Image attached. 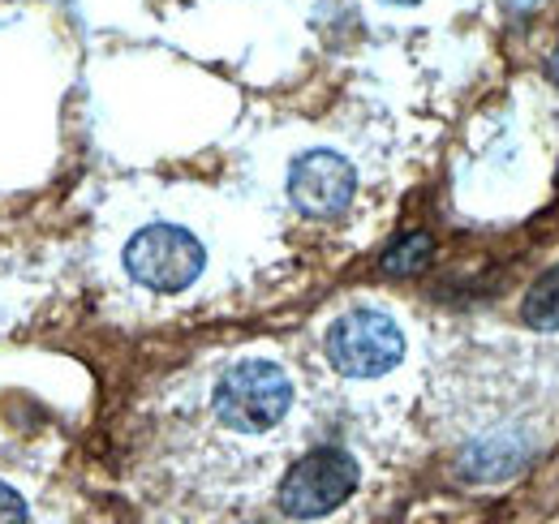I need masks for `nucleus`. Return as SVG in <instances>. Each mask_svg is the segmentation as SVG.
<instances>
[{
    "label": "nucleus",
    "mask_w": 559,
    "mask_h": 524,
    "mask_svg": "<svg viewBox=\"0 0 559 524\" xmlns=\"http://www.w3.org/2000/svg\"><path fill=\"white\" fill-rule=\"evenodd\" d=\"M215 417L237 430V434H263L284 421L288 404H293V383L276 361H237L219 383H215Z\"/></svg>",
    "instance_id": "obj_1"
},
{
    "label": "nucleus",
    "mask_w": 559,
    "mask_h": 524,
    "mask_svg": "<svg viewBox=\"0 0 559 524\" xmlns=\"http://www.w3.org/2000/svg\"><path fill=\"white\" fill-rule=\"evenodd\" d=\"M361 481V468L345 448H314L280 481V512L293 521H319L336 512Z\"/></svg>",
    "instance_id": "obj_2"
},
{
    "label": "nucleus",
    "mask_w": 559,
    "mask_h": 524,
    "mask_svg": "<svg viewBox=\"0 0 559 524\" xmlns=\"http://www.w3.org/2000/svg\"><path fill=\"white\" fill-rule=\"evenodd\" d=\"M405 357V331L383 310H349L328 327V361L345 379H383Z\"/></svg>",
    "instance_id": "obj_3"
},
{
    "label": "nucleus",
    "mask_w": 559,
    "mask_h": 524,
    "mask_svg": "<svg viewBox=\"0 0 559 524\" xmlns=\"http://www.w3.org/2000/svg\"><path fill=\"white\" fill-rule=\"evenodd\" d=\"M203 266H207L203 241L177 224H151L126 246V271L151 293H181L203 275Z\"/></svg>",
    "instance_id": "obj_4"
},
{
    "label": "nucleus",
    "mask_w": 559,
    "mask_h": 524,
    "mask_svg": "<svg viewBox=\"0 0 559 524\" xmlns=\"http://www.w3.org/2000/svg\"><path fill=\"white\" fill-rule=\"evenodd\" d=\"M357 194V172L336 151H306L288 168V202L310 219H336Z\"/></svg>",
    "instance_id": "obj_5"
},
{
    "label": "nucleus",
    "mask_w": 559,
    "mask_h": 524,
    "mask_svg": "<svg viewBox=\"0 0 559 524\" xmlns=\"http://www.w3.org/2000/svg\"><path fill=\"white\" fill-rule=\"evenodd\" d=\"M430 259H435L430 233H405V237H396V241L383 250L379 271H383V275H421V271L430 266Z\"/></svg>",
    "instance_id": "obj_6"
},
{
    "label": "nucleus",
    "mask_w": 559,
    "mask_h": 524,
    "mask_svg": "<svg viewBox=\"0 0 559 524\" xmlns=\"http://www.w3.org/2000/svg\"><path fill=\"white\" fill-rule=\"evenodd\" d=\"M521 319L534 331H559V266H551L521 301Z\"/></svg>",
    "instance_id": "obj_7"
},
{
    "label": "nucleus",
    "mask_w": 559,
    "mask_h": 524,
    "mask_svg": "<svg viewBox=\"0 0 559 524\" xmlns=\"http://www.w3.org/2000/svg\"><path fill=\"white\" fill-rule=\"evenodd\" d=\"M521 460H525V452L516 448V443H478V448H469V456L461 460V468L469 473V477H483V481H490V477H503V473H516L521 468Z\"/></svg>",
    "instance_id": "obj_8"
},
{
    "label": "nucleus",
    "mask_w": 559,
    "mask_h": 524,
    "mask_svg": "<svg viewBox=\"0 0 559 524\" xmlns=\"http://www.w3.org/2000/svg\"><path fill=\"white\" fill-rule=\"evenodd\" d=\"M0 524H26V499L0 481Z\"/></svg>",
    "instance_id": "obj_9"
},
{
    "label": "nucleus",
    "mask_w": 559,
    "mask_h": 524,
    "mask_svg": "<svg viewBox=\"0 0 559 524\" xmlns=\"http://www.w3.org/2000/svg\"><path fill=\"white\" fill-rule=\"evenodd\" d=\"M547 78H551V82L559 86V48L551 52V61H547Z\"/></svg>",
    "instance_id": "obj_10"
},
{
    "label": "nucleus",
    "mask_w": 559,
    "mask_h": 524,
    "mask_svg": "<svg viewBox=\"0 0 559 524\" xmlns=\"http://www.w3.org/2000/svg\"><path fill=\"white\" fill-rule=\"evenodd\" d=\"M388 4H418V0H388Z\"/></svg>",
    "instance_id": "obj_11"
},
{
    "label": "nucleus",
    "mask_w": 559,
    "mask_h": 524,
    "mask_svg": "<svg viewBox=\"0 0 559 524\" xmlns=\"http://www.w3.org/2000/svg\"><path fill=\"white\" fill-rule=\"evenodd\" d=\"M516 4H521V9H525V4H534V0H516Z\"/></svg>",
    "instance_id": "obj_12"
}]
</instances>
